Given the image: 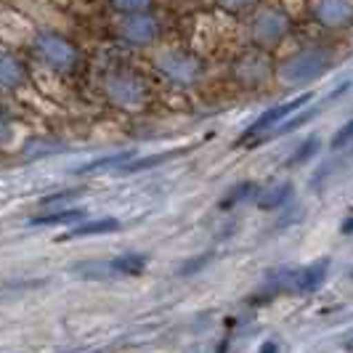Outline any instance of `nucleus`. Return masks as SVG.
<instances>
[{
	"label": "nucleus",
	"instance_id": "nucleus-1",
	"mask_svg": "<svg viewBox=\"0 0 353 353\" xmlns=\"http://www.w3.org/2000/svg\"><path fill=\"white\" fill-rule=\"evenodd\" d=\"M30 48L37 53V59L43 64H48L56 72H72L80 61L74 43L53 30H35L30 37Z\"/></svg>",
	"mask_w": 353,
	"mask_h": 353
},
{
	"label": "nucleus",
	"instance_id": "nucleus-2",
	"mask_svg": "<svg viewBox=\"0 0 353 353\" xmlns=\"http://www.w3.org/2000/svg\"><path fill=\"white\" fill-rule=\"evenodd\" d=\"M327 56L319 51H305V53H298L295 59H290L287 61V67H284V80H290V83H308V80H314L319 77L321 72L327 70Z\"/></svg>",
	"mask_w": 353,
	"mask_h": 353
},
{
	"label": "nucleus",
	"instance_id": "nucleus-3",
	"mask_svg": "<svg viewBox=\"0 0 353 353\" xmlns=\"http://www.w3.org/2000/svg\"><path fill=\"white\" fill-rule=\"evenodd\" d=\"M314 99V93H303V96H298V99H292V101H284V104L274 106V109H268V112H263L255 123L250 125L248 130H245V136L239 139V143L248 141V139H252V136H258V133H265L268 128H274L276 123H282L287 114H295L298 109H301L303 104H308Z\"/></svg>",
	"mask_w": 353,
	"mask_h": 353
},
{
	"label": "nucleus",
	"instance_id": "nucleus-4",
	"mask_svg": "<svg viewBox=\"0 0 353 353\" xmlns=\"http://www.w3.org/2000/svg\"><path fill=\"white\" fill-rule=\"evenodd\" d=\"M120 37L128 40V43H133V46H149L157 37V24H154V19L141 14V11L130 14L120 24Z\"/></svg>",
	"mask_w": 353,
	"mask_h": 353
},
{
	"label": "nucleus",
	"instance_id": "nucleus-5",
	"mask_svg": "<svg viewBox=\"0 0 353 353\" xmlns=\"http://www.w3.org/2000/svg\"><path fill=\"white\" fill-rule=\"evenodd\" d=\"M27 83V67L17 53L0 46V88H19Z\"/></svg>",
	"mask_w": 353,
	"mask_h": 353
},
{
	"label": "nucleus",
	"instance_id": "nucleus-6",
	"mask_svg": "<svg viewBox=\"0 0 353 353\" xmlns=\"http://www.w3.org/2000/svg\"><path fill=\"white\" fill-rule=\"evenodd\" d=\"M327 271H330V261L321 258L316 263H311L308 268H303L295 274V284H292V292H301V295H308V292H316L319 287L327 279Z\"/></svg>",
	"mask_w": 353,
	"mask_h": 353
},
{
	"label": "nucleus",
	"instance_id": "nucleus-7",
	"mask_svg": "<svg viewBox=\"0 0 353 353\" xmlns=\"http://www.w3.org/2000/svg\"><path fill=\"white\" fill-rule=\"evenodd\" d=\"M316 17L327 27H343L353 19V6L348 0H321L316 8Z\"/></svg>",
	"mask_w": 353,
	"mask_h": 353
},
{
	"label": "nucleus",
	"instance_id": "nucleus-8",
	"mask_svg": "<svg viewBox=\"0 0 353 353\" xmlns=\"http://www.w3.org/2000/svg\"><path fill=\"white\" fill-rule=\"evenodd\" d=\"M109 90L114 93V99H117L120 104H133V101L141 99L143 83L136 80V77H130V74H114V77L109 80Z\"/></svg>",
	"mask_w": 353,
	"mask_h": 353
},
{
	"label": "nucleus",
	"instance_id": "nucleus-9",
	"mask_svg": "<svg viewBox=\"0 0 353 353\" xmlns=\"http://www.w3.org/2000/svg\"><path fill=\"white\" fill-rule=\"evenodd\" d=\"M120 231V221L117 218H101V221H85L80 226H74L70 234L59 236V242H70V239H80V236H93V234H114Z\"/></svg>",
	"mask_w": 353,
	"mask_h": 353
},
{
	"label": "nucleus",
	"instance_id": "nucleus-10",
	"mask_svg": "<svg viewBox=\"0 0 353 353\" xmlns=\"http://www.w3.org/2000/svg\"><path fill=\"white\" fill-rule=\"evenodd\" d=\"M159 67L168 72L170 77H176V80H189V77H194L196 72H199L194 61L189 56H183V53H170V56L159 59Z\"/></svg>",
	"mask_w": 353,
	"mask_h": 353
},
{
	"label": "nucleus",
	"instance_id": "nucleus-11",
	"mask_svg": "<svg viewBox=\"0 0 353 353\" xmlns=\"http://www.w3.org/2000/svg\"><path fill=\"white\" fill-rule=\"evenodd\" d=\"M112 274H123V276H139L146 271V255H120L114 261H109Z\"/></svg>",
	"mask_w": 353,
	"mask_h": 353
},
{
	"label": "nucleus",
	"instance_id": "nucleus-12",
	"mask_svg": "<svg viewBox=\"0 0 353 353\" xmlns=\"http://www.w3.org/2000/svg\"><path fill=\"white\" fill-rule=\"evenodd\" d=\"M85 218V210L83 208H72V210H59L51 212V215H40V218H32L30 223L32 226H64V223H77Z\"/></svg>",
	"mask_w": 353,
	"mask_h": 353
},
{
	"label": "nucleus",
	"instance_id": "nucleus-13",
	"mask_svg": "<svg viewBox=\"0 0 353 353\" xmlns=\"http://www.w3.org/2000/svg\"><path fill=\"white\" fill-rule=\"evenodd\" d=\"M292 183L287 181V183H279V186H274L271 192H265L261 199H258V208L261 210H276V208H282V205H287V199L292 196Z\"/></svg>",
	"mask_w": 353,
	"mask_h": 353
},
{
	"label": "nucleus",
	"instance_id": "nucleus-14",
	"mask_svg": "<svg viewBox=\"0 0 353 353\" xmlns=\"http://www.w3.org/2000/svg\"><path fill=\"white\" fill-rule=\"evenodd\" d=\"M287 30V21L282 17H263L258 21V40L263 43H276Z\"/></svg>",
	"mask_w": 353,
	"mask_h": 353
},
{
	"label": "nucleus",
	"instance_id": "nucleus-15",
	"mask_svg": "<svg viewBox=\"0 0 353 353\" xmlns=\"http://www.w3.org/2000/svg\"><path fill=\"white\" fill-rule=\"evenodd\" d=\"M186 149H176V152H165V154H152V157H143V159H133V162H125L123 170L125 173H139V170H149V168H154V165H162V162H168V159L178 157V154H183Z\"/></svg>",
	"mask_w": 353,
	"mask_h": 353
},
{
	"label": "nucleus",
	"instance_id": "nucleus-16",
	"mask_svg": "<svg viewBox=\"0 0 353 353\" xmlns=\"http://www.w3.org/2000/svg\"><path fill=\"white\" fill-rule=\"evenodd\" d=\"M130 152H123V154H112V157H104V159H93L88 165H83L77 173H93V170H104V168H123L125 162H130Z\"/></svg>",
	"mask_w": 353,
	"mask_h": 353
},
{
	"label": "nucleus",
	"instance_id": "nucleus-17",
	"mask_svg": "<svg viewBox=\"0 0 353 353\" xmlns=\"http://www.w3.org/2000/svg\"><path fill=\"white\" fill-rule=\"evenodd\" d=\"M252 194H255V183H250V181H245V183H236L229 194L221 199V210H231L234 205H239L242 199H248V196H252Z\"/></svg>",
	"mask_w": 353,
	"mask_h": 353
},
{
	"label": "nucleus",
	"instance_id": "nucleus-18",
	"mask_svg": "<svg viewBox=\"0 0 353 353\" xmlns=\"http://www.w3.org/2000/svg\"><path fill=\"white\" fill-rule=\"evenodd\" d=\"M319 152V139L314 136V139H308V141H303L301 146H298V152L292 154V159L287 162V168H295V165H303V162H308V159L314 157Z\"/></svg>",
	"mask_w": 353,
	"mask_h": 353
},
{
	"label": "nucleus",
	"instance_id": "nucleus-19",
	"mask_svg": "<svg viewBox=\"0 0 353 353\" xmlns=\"http://www.w3.org/2000/svg\"><path fill=\"white\" fill-rule=\"evenodd\" d=\"M351 141H353V120H351V123H345L340 130H337L335 139H332V143H330V146H332V149H343V146H348Z\"/></svg>",
	"mask_w": 353,
	"mask_h": 353
},
{
	"label": "nucleus",
	"instance_id": "nucleus-20",
	"mask_svg": "<svg viewBox=\"0 0 353 353\" xmlns=\"http://www.w3.org/2000/svg\"><path fill=\"white\" fill-rule=\"evenodd\" d=\"M120 11H125V14H139V11H143V8H149V3L152 0H112Z\"/></svg>",
	"mask_w": 353,
	"mask_h": 353
},
{
	"label": "nucleus",
	"instance_id": "nucleus-21",
	"mask_svg": "<svg viewBox=\"0 0 353 353\" xmlns=\"http://www.w3.org/2000/svg\"><path fill=\"white\" fill-rule=\"evenodd\" d=\"M208 261H210V255H199V258H194V261H189V265H181L178 274H181V276H189V274H194V271H199V268H205Z\"/></svg>",
	"mask_w": 353,
	"mask_h": 353
},
{
	"label": "nucleus",
	"instance_id": "nucleus-22",
	"mask_svg": "<svg viewBox=\"0 0 353 353\" xmlns=\"http://www.w3.org/2000/svg\"><path fill=\"white\" fill-rule=\"evenodd\" d=\"M343 234H353V215L343 223Z\"/></svg>",
	"mask_w": 353,
	"mask_h": 353
},
{
	"label": "nucleus",
	"instance_id": "nucleus-23",
	"mask_svg": "<svg viewBox=\"0 0 353 353\" xmlns=\"http://www.w3.org/2000/svg\"><path fill=\"white\" fill-rule=\"evenodd\" d=\"M261 353H276V345H274V343H265Z\"/></svg>",
	"mask_w": 353,
	"mask_h": 353
}]
</instances>
